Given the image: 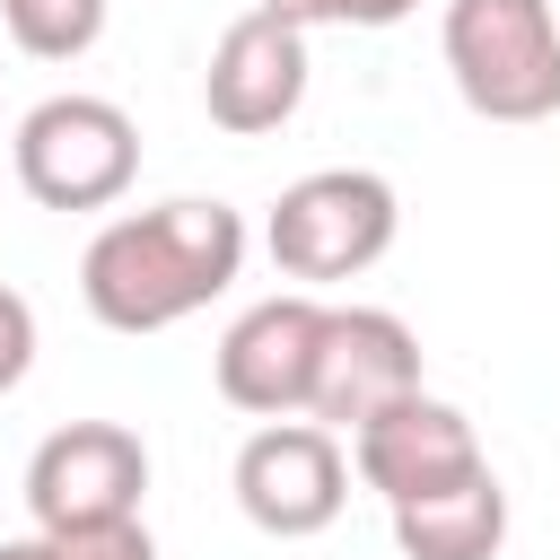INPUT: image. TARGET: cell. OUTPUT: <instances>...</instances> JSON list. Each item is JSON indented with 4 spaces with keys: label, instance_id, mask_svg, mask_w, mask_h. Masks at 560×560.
Masks as SVG:
<instances>
[{
    "label": "cell",
    "instance_id": "6da1fadb",
    "mask_svg": "<svg viewBox=\"0 0 560 560\" xmlns=\"http://www.w3.org/2000/svg\"><path fill=\"white\" fill-rule=\"evenodd\" d=\"M245 271V219L228 201L175 192L158 210H122L79 254V298L105 332H166L201 315Z\"/></svg>",
    "mask_w": 560,
    "mask_h": 560
},
{
    "label": "cell",
    "instance_id": "7c38bea8",
    "mask_svg": "<svg viewBox=\"0 0 560 560\" xmlns=\"http://www.w3.org/2000/svg\"><path fill=\"white\" fill-rule=\"evenodd\" d=\"M0 26L35 61H79L105 35V0H0Z\"/></svg>",
    "mask_w": 560,
    "mask_h": 560
},
{
    "label": "cell",
    "instance_id": "8fae6325",
    "mask_svg": "<svg viewBox=\"0 0 560 560\" xmlns=\"http://www.w3.org/2000/svg\"><path fill=\"white\" fill-rule=\"evenodd\" d=\"M499 542H508V490H499L490 464L472 481L438 490V499L394 508V551L402 560H499Z\"/></svg>",
    "mask_w": 560,
    "mask_h": 560
},
{
    "label": "cell",
    "instance_id": "4fadbf2b",
    "mask_svg": "<svg viewBox=\"0 0 560 560\" xmlns=\"http://www.w3.org/2000/svg\"><path fill=\"white\" fill-rule=\"evenodd\" d=\"M35 534H44V525H35ZM44 551H52V560H158V542H149L140 516H114V525H61V534H44Z\"/></svg>",
    "mask_w": 560,
    "mask_h": 560
},
{
    "label": "cell",
    "instance_id": "2e32d148",
    "mask_svg": "<svg viewBox=\"0 0 560 560\" xmlns=\"http://www.w3.org/2000/svg\"><path fill=\"white\" fill-rule=\"evenodd\" d=\"M0 560H52V551H44V534H18V542H0Z\"/></svg>",
    "mask_w": 560,
    "mask_h": 560
},
{
    "label": "cell",
    "instance_id": "5bb4252c",
    "mask_svg": "<svg viewBox=\"0 0 560 560\" xmlns=\"http://www.w3.org/2000/svg\"><path fill=\"white\" fill-rule=\"evenodd\" d=\"M262 9H280L298 26H402L420 0H262Z\"/></svg>",
    "mask_w": 560,
    "mask_h": 560
},
{
    "label": "cell",
    "instance_id": "ba28073f",
    "mask_svg": "<svg viewBox=\"0 0 560 560\" xmlns=\"http://www.w3.org/2000/svg\"><path fill=\"white\" fill-rule=\"evenodd\" d=\"M481 464H490V455H481L472 420H464L455 402H438L429 385H420V394H402V402H385L376 420H359V429H350V472H359L385 508L438 499V490L472 481Z\"/></svg>",
    "mask_w": 560,
    "mask_h": 560
},
{
    "label": "cell",
    "instance_id": "8992f818",
    "mask_svg": "<svg viewBox=\"0 0 560 560\" xmlns=\"http://www.w3.org/2000/svg\"><path fill=\"white\" fill-rule=\"evenodd\" d=\"M140 499H149V446L122 420H70L26 455V516L44 534L140 516Z\"/></svg>",
    "mask_w": 560,
    "mask_h": 560
},
{
    "label": "cell",
    "instance_id": "30bf717a",
    "mask_svg": "<svg viewBox=\"0 0 560 560\" xmlns=\"http://www.w3.org/2000/svg\"><path fill=\"white\" fill-rule=\"evenodd\" d=\"M315 341H324V298H315V289H280V298L245 306V315L219 332V350H210L219 402H236V411H254V420L306 411Z\"/></svg>",
    "mask_w": 560,
    "mask_h": 560
},
{
    "label": "cell",
    "instance_id": "52a82bcc",
    "mask_svg": "<svg viewBox=\"0 0 560 560\" xmlns=\"http://www.w3.org/2000/svg\"><path fill=\"white\" fill-rule=\"evenodd\" d=\"M420 394V332L394 306H324V341H315V385H306V420L324 429H359L385 402Z\"/></svg>",
    "mask_w": 560,
    "mask_h": 560
},
{
    "label": "cell",
    "instance_id": "277c9868",
    "mask_svg": "<svg viewBox=\"0 0 560 560\" xmlns=\"http://www.w3.org/2000/svg\"><path fill=\"white\" fill-rule=\"evenodd\" d=\"M9 166H18L26 201H44V210H105L140 175V122L114 96H79L70 88V96H44L18 122Z\"/></svg>",
    "mask_w": 560,
    "mask_h": 560
},
{
    "label": "cell",
    "instance_id": "3957f363",
    "mask_svg": "<svg viewBox=\"0 0 560 560\" xmlns=\"http://www.w3.org/2000/svg\"><path fill=\"white\" fill-rule=\"evenodd\" d=\"M394 228H402V201H394V184L376 166H315L271 201L262 245H271L280 280L332 289V280L376 271L394 254Z\"/></svg>",
    "mask_w": 560,
    "mask_h": 560
},
{
    "label": "cell",
    "instance_id": "7a4b0ae2",
    "mask_svg": "<svg viewBox=\"0 0 560 560\" xmlns=\"http://www.w3.org/2000/svg\"><path fill=\"white\" fill-rule=\"evenodd\" d=\"M438 52H446L455 96L481 122L560 114V9L551 0H446Z\"/></svg>",
    "mask_w": 560,
    "mask_h": 560
},
{
    "label": "cell",
    "instance_id": "9a60e30c",
    "mask_svg": "<svg viewBox=\"0 0 560 560\" xmlns=\"http://www.w3.org/2000/svg\"><path fill=\"white\" fill-rule=\"evenodd\" d=\"M35 368V306L18 289H0V394H18Z\"/></svg>",
    "mask_w": 560,
    "mask_h": 560
},
{
    "label": "cell",
    "instance_id": "9c48e42d",
    "mask_svg": "<svg viewBox=\"0 0 560 560\" xmlns=\"http://www.w3.org/2000/svg\"><path fill=\"white\" fill-rule=\"evenodd\" d=\"M201 105L236 140L280 131L306 105V26L280 18V9H262V0L245 18H228L219 44H210V70H201Z\"/></svg>",
    "mask_w": 560,
    "mask_h": 560
},
{
    "label": "cell",
    "instance_id": "5b68a950",
    "mask_svg": "<svg viewBox=\"0 0 560 560\" xmlns=\"http://www.w3.org/2000/svg\"><path fill=\"white\" fill-rule=\"evenodd\" d=\"M350 499V455H341V429L289 411V420H262L245 446H236V508L254 534L271 542H306L341 516Z\"/></svg>",
    "mask_w": 560,
    "mask_h": 560
}]
</instances>
